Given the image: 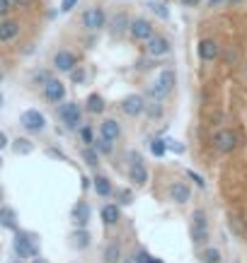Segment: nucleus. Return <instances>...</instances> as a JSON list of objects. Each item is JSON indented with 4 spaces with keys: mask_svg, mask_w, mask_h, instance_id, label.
<instances>
[{
    "mask_svg": "<svg viewBox=\"0 0 247 263\" xmlns=\"http://www.w3.org/2000/svg\"><path fill=\"white\" fill-rule=\"evenodd\" d=\"M12 249H15V254H17L19 259H34V256H39V237L32 234V232L17 229V232H15Z\"/></svg>",
    "mask_w": 247,
    "mask_h": 263,
    "instance_id": "obj_1",
    "label": "nucleus"
},
{
    "mask_svg": "<svg viewBox=\"0 0 247 263\" xmlns=\"http://www.w3.org/2000/svg\"><path fill=\"white\" fill-rule=\"evenodd\" d=\"M174 82H177L174 70H172V68H165V70H160V75L155 77V82H151L148 94H151L153 99H163V97H167V94L172 92Z\"/></svg>",
    "mask_w": 247,
    "mask_h": 263,
    "instance_id": "obj_2",
    "label": "nucleus"
},
{
    "mask_svg": "<svg viewBox=\"0 0 247 263\" xmlns=\"http://www.w3.org/2000/svg\"><path fill=\"white\" fill-rule=\"evenodd\" d=\"M191 239H194V244H204L209 239V222H206L204 210H194V215H191Z\"/></svg>",
    "mask_w": 247,
    "mask_h": 263,
    "instance_id": "obj_3",
    "label": "nucleus"
},
{
    "mask_svg": "<svg viewBox=\"0 0 247 263\" xmlns=\"http://www.w3.org/2000/svg\"><path fill=\"white\" fill-rule=\"evenodd\" d=\"M213 148L218 152H233L238 148V133L230 131V128H223V131H216L213 138H211Z\"/></svg>",
    "mask_w": 247,
    "mask_h": 263,
    "instance_id": "obj_4",
    "label": "nucleus"
},
{
    "mask_svg": "<svg viewBox=\"0 0 247 263\" xmlns=\"http://www.w3.org/2000/svg\"><path fill=\"white\" fill-rule=\"evenodd\" d=\"M58 116L68 128H80V123H82V113H80V106L76 102H63L58 106Z\"/></svg>",
    "mask_w": 247,
    "mask_h": 263,
    "instance_id": "obj_5",
    "label": "nucleus"
},
{
    "mask_svg": "<svg viewBox=\"0 0 247 263\" xmlns=\"http://www.w3.org/2000/svg\"><path fill=\"white\" fill-rule=\"evenodd\" d=\"M19 123H22L24 131H29V133H41L44 128H46V118H44V113L37 111V109H27V111H22Z\"/></svg>",
    "mask_w": 247,
    "mask_h": 263,
    "instance_id": "obj_6",
    "label": "nucleus"
},
{
    "mask_svg": "<svg viewBox=\"0 0 247 263\" xmlns=\"http://www.w3.org/2000/svg\"><path fill=\"white\" fill-rule=\"evenodd\" d=\"M129 176H131V181H136L138 186L148 181V169H146L143 157H141L138 152H129Z\"/></svg>",
    "mask_w": 247,
    "mask_h": 263,
    "instance_id": "obj_7",
    "label": "nucleus"
},
{
    "mask_svg": "<svg viewBox=\"0 0 247 263\" xmlns=\"http://www.w3.org/2000/svg\"><path fill=\"white\" fill-rule=\"evenodd\" d=\"M129 34H131L136 41H148V39L155 34V29H153V24L148 19L138 17V19H133V22H129Z\"/></svg>",
    "mask_w": 247,
    "mask_h": 263,
    "instance_id": "obj_8",
    "label": "nucleus"
},
{
    "mask_svg": "<svg viewBox=\"0 0 247 263\" xmlns=\"http://www.w3.org/2000/svg\"><path fill=\"white\" fill-rule=\"evenodd\" d=\"M44 97H46L51 104H58V102H63V99H66V85H63L61 80H54V77H49V80L44 82Z\"/></svg>",
    "mask_w": 247,
    "mask_h": 263,
    "instance_id": "obj_9",
    "label": "nucleus"
},
{
    "mask_svg": "<svg viewBox=\"0 0 247 263\" xmlns=\"http://www.w3.org/2000/svg\"><path fill=\"white\" fill-rule=\"evenodd\" d=\"M104 10L102 7H90V10H85L82 12V27L85 29H90V32H97V29H102L104 27Z\"/></svg>",
    "mask_w": 247,
    "mask_h": 263,
    "instance_id": "obj_10",
    "label": "nucleus"
},
{
    "mask_svg": "<svg viewBox=\"0 0 247 263\" xmlns=\"http://www.w3.org/2000/svg\"><path fill=\"white\" fill-rule=\"evenodd\" d=\"M119 106H121V111L126 113V116H141V113L146 111V102H143L141 94H129V97H124Z\"/></svg>",
    "mask_w": 247,
    "mask_h": 263,
    "instance_id": "obj_11",
    "label": "nucleus"
},
{
    "mask_svg": "<svg viewBox=\"0 0 247 263\" xmlns=\"http://www.w3.org/2000/svg\"><path fill=\"white\" fill-rule=\"evenodd\" d=\"M146 51H148V56L153 58H160V56H167L170 53V41L165 37H158V34H153L148 39V46H146Z\"/></svg>",
    "mask_w": 247,
    "mask_h": 263,
    "instance_id": "obj_12",
    "label": "nucleus"
},
{
    "mask_svg": "<svg viewBox=\"0 0 247 263\" xmlns=\"http://www.w3.org/2000/svg\"><path fill=\"white\" fill-rule=\"evenodd\" d=\"M76 65H78V56L71 53V51H58L54 56V68L61 70V73H71Z\"/></svg>",
    "mask_w": 247,
    "mask_h": 263,
    "instance_id": "obj_13",
    "label": "nucleus"
},
{
    "mask_svg": "<svg viewBox=\"0 0 247 263\" xmlns=\"http://www.w3.org/2000/svg\"><path fill=\"white\" fill-rule=\"evenodd\" d=\"M196 51H199V58H201V60H216L218 53H221V49H218V44H216L213 39H201Z\"/></svg>",
    "mask_w": 247,
    "mask_h": 263,
    "instance_id": "obj_14",
    "label": "nucleus"
},
{
    "mask_svg": "<svg viewBox=\"0 0 247 263\" xmlns=\"http://www.w3.org/2000/svg\"><path fill=\"white\" fill-rule=\"evenodd\" d=\"M0 227H5L10 232H17V212L10 206H0Z\"/></svg>",
    "mask_w": 247,
    "mask_h": 263,
    "instance_id": "obj_15",
    "label": "nucleus"
},
{
    "mask_svg": "<svg viewBox=\"0 0 247 263\" xmlns=\"http://www.w3.org/2000/svg\"><path fill=\"white\" fill-rule=\"evenodd\" d=\"M99 135H102V138H107V140H112V143H114L116 138H119V135H121V126H119V123H116L114 118H107V121H102V123H99Z\"/></svg>",
    "mask_w": 247,
    "mask_h": 263,
    "instance_id": "obj_16",
    "label": "nucleus"
},
{
    "mask_svg": "<svg viewBox=\"0 0 247 263\" xmlns=\"http://www.w3.org/2000/svg\"><path fill=\"white\" fill-rule=\"evenodd\" d=\"M73 222L78 227H85L90 222V206L85 201H78L76 206H73Z\"/></svg>",
    "mask_w": 247,
    "mask_h": 263,
    "instance_id": "obj_17",
    "label": "nucleus"
},
{
    "mask_svg": "<svg viewBox=\"0 0 247 263\" xmlns=\"http://www.w3.org/2000/svg\"><path fill=\"white\" fill-rule=\"evenodd\" d=\"M189 196H191V191H189V186L187 184H182V181H174L170 186V198L174 201V203H187L189 201Z\"/></svg>",
    "mask_w": 247,
    "mask_h": 263,
    "instance_id": "obj_18",
    "label": "nucleus"
},
{
    "mask_svg": "<svg viewBox=\"0 0 247 263\" xmlns=\"http://www.w3.org/2000/svg\"><path fill=\"white\" fill-rule=\"evenodd\" d=\"M19 34V24L15 19H0V41H12Z\"/></svg>",
    "mask_w": 247,
    "mask_h": 263,
    "instance_id": "obj_19",
    "label": "nucleus"
},
{
    "mask_svg": "<svg viewBox=\"0 0 247 263\" xmlns=\"http://www.w3.org/2000/svg\"><path fill=\"white\" fill-rule=\"evenodd\" d=\"M119 217H121V210H119L116 203H109V206L102 208V222H104V225H116Z\"/></svg>",
    "mask_w": 247,
    "mask_h": 263,
    "instance_id": "obj_20",
    "label": "nucleus"
},
{
    "mask_svg": "<svg viewBox=\"0 0 247 263\" xmlns=\"http://www.w3.org/2000/svg\"><path fill=\"white\" fill-rule=\"evenodd\" d=\"M92 181H95L92 186H95L97 196H112V193H114V188H112V181H109L107 176H99V174H97Z\"/></svg>",
    "mask_w": 247,
    "mask_h": 263,
    "instance_id": "obj_21",
    "label": "nucleus"
},
{
    "mask_svg": "<svg viewBox=\"0 0 247 263\" xmlns=\"http://www.w3.org/2000/svg\"><path fill=\"white\" fill-rule=\"evenodd\" d=\"M121 261V246L116 242H109L104 249V263H119Z\"/></svg>",
    "mask_w": 247,
    "mask_h": 263,
    "instance_id": "obj_22",
    "label": "nucleus"
},
{
    "mask_svg": "<svg viewBox=\"0 0 247 263\" xmlns=\"http://www.w3.org/2000/svg\"><path fill=\"white\" fill-rule=\"evenodd\" d=\"M71 239H73V246H76V249H87V246H90V234L85 232V227H78Z\"/></svg>",
    "mask_w": 247,
    "mask_h": 263,
    "instance_id": "obj_23",
    "label": "nucleus"
},
{
    "mask_svg": "<svg viewBox=\"0 0 247 263\" xmlns=\"http://www.w3.org/2000/svg\"><path fill=\"white\" fill-rule=\"evenodd\" d=\"M85 109L90 113H102L104 111V99H102L99 94H90L87 102H85Z\"/></svg>",
    "mask_w": 247,
    "mask_h": 263,
    "instance_id": "obj_24",
    "label": "nucleus"
},
{
    "mask_svg": "<svg viewBox=\"0 0 247 263\" xmlns=\"http://www.w3.org/2000/svg\"><path fill=\"white\" fill-rule=\"evenodd\" d=\"M148 7H151L160 19H170V10H167V5H165V2H160V0H151V2H148Z\"/></svg>",
    "mask_w": 247,
    "mask_h": 263,
    "instance_id": "obj_25",
    "label": "nucleus"
},
{
    "mask_svg": "<svg viewBox=\"0 0 247 263\" xmlns=\"http://www.w3.org/2000/svg\"><path fill=\"white\" fill-rule=\"evenodd\" d=\"M12 150H15V155H29V152L34 150V145H32L27 138H17V140L12 143Z\"/></svg>",
    "mask_w": 247,
    "mask_h": 263,
    "instance_id": "obj_26",
    "label": "nucleus"
},
{
    "mask_svg": "<svg viewBox=\"0 0 247 263\" xmlns=\"http://www.w3.org/2000/svg\"><path fill=\"white\" fill-rule=\"evenodd\" d=\"M201 263H221V251L218 249H204V254H201Z\"/></svg>",
    "mask_w": 247,
    "mask_h": 263,
    "instance_id": "obj_27",
    "label": "nucleus"
},
{
    "mask_svg": "<svg viewBox=\"0 0 247 263\" xmlns=\"http://www.w3.org/2000/svg\"><path fill=\"white\" fill-rule=\"evenodd\" d=\"M116 203H119V206H131L133 193L129 188H116Z\"/></svg>",
    "mask_w": 247,
    "mask_h": 263,
    "instance_id": "obj_28",
    "label": "nucleus"
},
{
    "mask_svg": "<svg viewBox=\"0 0 247 263\" xmlns=\"http://www.w3.org/2000/svg\"><path fill=\"white\" fill-rule=\"evenodd\" d=\"M148 148H151V152L155 155V157H163V155L167 152V148H165V140H160V138H153Z\"/></svg>",
    "mask_w": 247,
    "mask_h": 263,
    "instance_id": "obj_29",
    "label": "nucleus"
},
{
    "mask_svg": "<svg viewBox=\"0 0 247 263\" xmlns=\"http://www.w3.org/2000/svg\"><path fill=\"white\" fill-rule=\"evenodd\" d=\"M95 150L102 152V155H112V140H107V138H97L95 140Z\"/></svg>",
    "mask_w": 247,
    "mask_h": 263,
    "instance_id": "obj_30",
    "label": "nucleus"
},
{
    "mask_svg": "<svg viewBox=\"0 0 247 263\" xmlns=\"http://www.w3.org/2000/svg\"><path fill=\"white\" fill-rule=\"evenodd\" d=\"M82 159H85L90 167H97V164H99V155H97V150H92V148H85V150H82Z\"/></svg>",
    "mask_w": 247,
    "mask_h": 263,
    "instance_id": "obj_31",
    "label": "nucleus"
},
{
    "mask_svg": "<svg viewBox=\"0 0 247 263\" xmlns=\"http://www.w3.org/2000/svg\"><path fill=\"white\" fill-rule=\"evenodd\" d=\"M148 256L151 254L141 249V251H133L131 256H126V263H148Z\"/></svg>",
    "mask_w": 247,
    "mask_h": 263,
    "instance_id": "obj_32",
    "label": "nucleus"
},
{
    "mask_svg": "<svg viewBox=\"0 0 247 263\" xmlns=\"http://www.w3.org/2000/svg\"><path fill=\"white\" fill-rule=\"evenodd\" d=\"M187 176H189L191 181H194V184H196V186L199 188H204L206 186V181H204V176H201V174H196V171L194 169H187Z\"/></svg>",
    "mask_w": 247,
    "mask_h": 263,
    "instance_id": "obj_33",
    "label": "nucleus"
},
{
    "mask_svg": "<svg viewBox=\"0 0 247 263\" xmlns=\"http://www.w3.org/2000/svg\"><path fill=\"white\" fill-rule=\"evenodd\" d=\"M80 138H82V143H87V145L95 143V140H92V128H90V126H82V128H80Z\"/></svg>",
    "mask_w": 247,
    "mask_h": 263,
    "instance_id": "obj_34",
    "label": "nucleus"
},
{
    "mask_svg": "<svg viewBox=\"0 0 247 263\" xmlns=\"http://www.w3.org/2000/svg\"><path fill=\"white\" fill-rule=\"evenodd\" d=\"M126 24H129V22H126V15L114 17V32H116V34H119V32H124V29H126Z\"/></svg>",
    "mask_w": 247,
    "mask_h": 263,
    "instance_id": "obj_35",
    "label": "nucleus"
},
{
    "mask_svg": "<svg viewBox=\"0 0 247 263\" xmlns=\"http://www.w3.org/2000/svg\"><path fill=\"white\" fill-rule=\"evenodd\" d=\"M165 148L172 150V152H177V155H182V152H184V145H179L177 140H165Z\"/></svg>",
    "mask_w": 247,
    "mask_h": 263,
    "instance_id": "obj_36",
    "label": "nucleus"
},
{
    "mask_svg": "<svg viewBox=\"0 0 247 263\" xmlns=\"http://www.w3.org/2000/svg\"><path fill=\"white\" fill-rule=\"evenodd\" d=\"M12 7H15V5H12V0H0V19L5 17Z\"/></svg>",
    "mask_w": 247,
    "mask_h": 263,
    "instance_id": "obj_37",
    "label": "nucleus"
},
{
    "mask_svg": "<svg viewBox=\"0 0 247 263\" xmlns=\"http://www.w3.org/2000/svg\"><path fill=\"white\" fill-rule=\"evenodd\" d=\"M71 80H73L76 85L78 82H85V70H82V68H78L76 70V68H73V70H71Z\"/></svg>",
    "mask_w": 247,
    "mask_h": 263,
    "instance_id": "obj_38",
    "label": "nucleus"
},
{
    "mask_svg": "<svg viewBox=\"0 0 247 263\" xmlns=\"http://www.w3.org/2000/svg\"><path fill=\"white\" fill-rule=\"evenodd\" d=\"M76 5H78V0H63L61 2V12H71Z\"/></svg>",
    "mask_w": 247,
    "mask_h": 263,
    "instance_id": "obj_39",
    "label": "nucleus"
},
{
    "mask_svg": "<svg viewBox=\"0 0 247 263\" xmlns=\"http://www.w3.org/2000/svg\"><path fill=\"white\" fill-rule=\"evenodd\" d=\"M12 5H15V7H32L34 0H12Z\"/></svg>",
    "mask_w": 247,
    "mask_h": 263,
    "instance_id": "obj_40",
    "label": "nucleus"
},
{
    "mask_svg": "<svg viewBox=\"0 0 247 263\" xmlns=\"http://www.w3.org/2000/svg\"><path fill=\"white\" fill-rule=\"evenodd\" d=\"M34 80H37V82H46V80H49V73H37Z\"/></svg>",
    "mask_w": 247,
    "mask_h": 263,
    "instance_id": "obj_41",
    "label": "nucleus"
},
{
    "mask_svg": "<svg viewBox=\"0 0 247 263\" xmlns=\"http://www.w3.org/2000/svg\"><path fill=\"white\" fill-rule=\"evenodd\" d=\"M2 148H7V135L0 131V150H2Z\"/></svg>",
    "mask_w": 247,
    "mask_h": 263,
    "instance_id": "obj_42",
    "label": "nucleus"
},
{
    "mask_svg": "<svg viewBox=\"0 0 247 263\" xmlns=\"http://www.w3.org/2000/svg\"><path fill=\"white\" fill-rule=\"evenodd\" d=\"M49 155H51V157H61V159H66V155H63L61 150H54V148L49 150Z\"/></svg>",
    "mask_w": 247,
    "mask_h": 263,
    "instance_id": "obj_43",
    "label": "nucleus"
},
{
    "mask_svg": "<svg viewBox=\"0 0 247 263\" xmlns=\"http://www.w3.org/2000/svg\"><path fill=\"white\" fill-rule=\"evenodd\" d=\"M179 2H182V5H187V7H194V5H199L201 0H179Z\"/></svg>",
    "mask_w": 247,
    "mask_h": 263,
    "instance_id": "obj_44",
    "label": "nucleus"
},
{
    "mask_svg": "<svg viewBox=\"0 0 247 263\" xmlns=\"http://www.w3.org/2000/svg\"><path fill=\"white\" fill-rule=\"evenodd\" d=\"M226 0H209V7H218V5H223Z\"/></svg>",
    "mask_w": 247,
    "mask_h": 263,
    "instance_id": "obj_45",
    "label": "nucleus"
},
{
    "mask_svg": "<svg viewBox=\"0 0 247 263\" xmlns=\"http://www.w3.org/2000/svg\"><path fill=\"white\" fill-rule=\"evenodd\" d=\"M32 263H49V261H46V259H41V256H34V259H32Z\"/></svg>",
    "mask_w": 247,
    "mask_h": 263,
    "instance_id": "obj_46",
    "label": "nucleus"
},
{
    "mask_svg": "<svg viewBox=\"0 0 247 263\" xmlns=\"http://www.w3.org/2000/svg\"><path fill=\"white\" fill-rule=\"evenodd\" d=\"M148 263H163L160 259H153V256H148Z\"/></svg>",
    "mask_w": 247,
    "mask_h": 263,
    "instance_id": "obj_47",
    "label": "nucleus"
},
{
    "mask_svg": "<svg viewBox=\"0 0 247 263\" xmlns=\"http://www.w3.org/2000/svg\"><path fill=\"white\" fill-rule=\"evenodd\" d=\"M226 2H243V0H226Z\"/></svg>",
    "mask_w": 247,
    "mask_h": 263,
    "instance_id": "obj_48",
    "label": "nucleus"
},
{
    "mask_svg": "<svg viewBox=\"0 0 247 263\" xmlns=\"http://www.w3.org/2000/svg\"><path fill=\"white\" fill-rule=\"evenodd\" d=\"M0 201H2V188H0Z\"/></svg>",
    "mask_w": 247,
    "mask_h": 263,
    "instance_id": "obj_49",
    "label": "nucleus"
},
{
    "mask_svg": "<svg viewBox=\"0 0 247 263\" xmlns=\"http://www.w3.org/2000/svg\"><path fill=\"white\" fill-rule=\"evenodd\" d=\"M0 104H2V94H0Z\"/></svg>",
    "mask_w": 247,
    "mask_h": 263,
    "instance_id": "obj_50",
    "label": "nucleus"
},
{
    "mask_svg": "<svg viewBox=\"0 0 247 263\" xmlns=\"http://www.w3.org/2000/svg\"><path fill=\"white\" fill-rule=\"evenodd\" d=\"M0 167H2V157H0Z\"/></svg>",
    "mask_w": 247,
    "mask_h": 263,
    "instance_id": "obj_51",
    "label": "nucleus"
},
{
    "mask_svg": "<svg viewBox=\"0 0 247 263\" xmlns=\"http://www.w3.org/2000/svg\"><path fill=\"white\" fill-rule=\"evenodd\" d=\"M0 80H2V75H0Z\"/></svg>",
    "mask_w": 247,
    "mask_h": 263,
    "instance_id": "obj_52",
    "label": "nucleus"
},
{
    "mask_svg": "<svg viewBox=\"0 0 247 263\" xmlns=\"http://www.w3.org/2000/svg\"><path fill=\"white\" fill-rule=\"evenodd\" d=\"M15 263H19V261H15Z\"/></svg>",
    "mask_w": 247,
    "mask_h": 263,
    "instance_id": "obj_53",
    "label": "nucleus"
}]
</instances>
